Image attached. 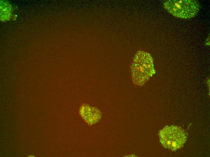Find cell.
Returning <instances> with one entry per match:
<instances>
[{
	"label": "cell",
	"instance_id": "6da1fadb",
	"mask_svg": "<svg viewBox=\"0 0 210 157\" xmlns=\"http://www.w3.org/2000/svg\"><path fill=\"white\" fill-rule=\"evenodd\" d=\"M131 72L133 84L138 86L144 85L155 72L151 55L144 51H138L133 59Z\"/></svg>",
	"mask_w": 210,
	"mask_h": 157
},
{
	"label": "cell",
	"instance_id": "7a4b0ae2",
	"mask_svg": "<svg viewBox=\"0 0 210 157\" xmlns=\"http://www.w3.org/2000/svg\"><path fill=\"white\" fill-rule=\"evenodd\" d=\"M160 141L164 148L172 151L181 148L187 139V133L181 127L167 126L159 131Z\"/></svg>",
	"mask_w": 210,
	"mask_h": 157
},
{
	"label": "cell",
	"instance_id": "3957f363",
	"mask_svg": "<svg viewBox=\"0 0 210 157\" xmlns=\"http://www.w3.org/2000/svg\"><path fill=\"white\" fill-rule=\"evenodd\" d=\"M164 8L175 17L187 19L192 18L198 12L199 2L195 0H169L164 4Z\"/></svg>",
	"mask_w": 210,
	"mask_h": 157
}]
</instances>
